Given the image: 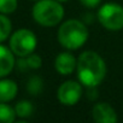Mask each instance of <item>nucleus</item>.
Segmentation results:
<instances>
[{
    "label": "nucleus",
    "instance_id": "f257e3e1",
    "mask_svg": "<svg viewBox=\"0 0 123 123\" xmlns=\"http://www.w3.org/2000/svg\"><path fill=\"white\" fill-rule=\"evenodd\" d=\"M76 71L77 77L83 86L94 88L105 79L106 64L97 52L86 51L77 59Z\"/></svg>",
    "mask_w": 123,
    "mask_h": 123
},
{
    "label": "nucleus",
    "instance_id": "f03ea898",
    "mask_svg": "<svg viewBox=\"0 0 123 123\" xmlns=\"http://www.w3.org/2000/svg\"><path fill=\"white\" fill-rule=\"evenodd\" d=\"M88 39L86 24L79 19H68L58 29V41L67 49H79Z\"/></svg>",
    "mask_w": 123,
    "mask_h": 123
},
{
    "label": "nucleus",
    "instance_id": "7ed1b4c3",
    "mask_svg": "<svg viewBox=\"0 0 123 123\" xmlns=\"http://www.w3.org/2000/svg\"><path fill=\"white\" fill-rule=\"evenodd\" d=\"M63 17L64 7L57 0H37L33 7V18L42 27H54Z\"/></svg>",
    "mask_w": 123,
    "mask_h": 123
},
{
    "label": "nucleus",
    "instance_id": "20e7f679",
    "mask_svg": "<svg viewBox=\"0 0 123 123\" xmlns=\"http://www.w3.org/2000/svg\"><path fill=\"white\" fill-rule=\"evenodd\" d=\"M98 21L107 30L123 29V7L116 3L104 4L98 11Z\"/></svg>",
    "mask_w": 123,
    "mask_h": 123
},
{
    "label": "nucleus",
    "instance_id": "39448f33",
    "mask_svg": "<svg viewBox=\"0 0 123 123\" xmlns=\"http://www.w3.org/2000/svg\"><path fill=\"white\" fill-rule=\"evenodd\" d=\"M37 43L35 34L29 29H19L10 37V48L18 57H25L34 52Z\"/></svg>",
    "mask_w": 123,
    "mask_h": 123
},
{
    "label": "nucleus",
    "instance_id": "423d86ee",
    "mask_svg": "<svg viewBox=\"0 0 123 123\" xmlns=\"http://www.w3.org/2000/svg\"><path fill=\"white\" fill-rule=\"evenodd\" d=\"M57 97L63 105L73 106L76 103H79V100L82 97V86L73 80L65 81L59 86L57 91Z\"/></svg>",
    "mask_w": 123,
    "mask_h": 123
},
{
    "label": "nucleus",
    "instance_id": "0eeeda50",
    "mask_svg": "<svg viewBox=\"0 0 123 123\" xmlns=\"http://www.w3.org/2000/svg\"><path fill=\"white\" fill-rule=\"evenodd\" d=\"M77 67V60L70 52H62L55 57L54 68L55 70L63 76L71 75Z\"/></svg>",
    "mask_w": 123,
    "mask_h": 123
},
{
    "label": "nucleus",
    "instance_id": "6e6552de",
    "mask_svg": "<svg viewBox=\"0 0 123 123\" xmlns=\"http://www.w3.org/2000/svg\"><path fill=\"white\" fill-rule=\"evenodd\" d=\"M92 117L98 123H115L117 122V113L115 109L107 103H98L92 109Z\"/></svg>",
    "mask_w": 123,
    "mask_h": 123
},
{
    "label": "nucleus",
    "instance_id": "1a4fd4ad",
    "mask_svg": "<svg viewBox=\"0 0 123 123\" xmlns=\"http://www.w3.org/2000/svg\"><path fill=\"white\" fill-rule=\"evenodd\" d=\"M11 48L0 45V79L7 76L15 67V57Z\"/></svg>",
    "mask_w": 123,
    "mask_h": 123
},
{
    "label": "nucleus",
    "instance_id": "9d476101",
    "mask_svg": "<svg viewBox=\"0 0 123 123\" xmlns=\"http://www.w3.org/2000/svg\"><path fill=\"white\" fill-rule=\"evenodd\" d=\"M17 92L18 87L15 81L7 79L0 80V103L11 101L17 95Z\"/></svg>",
    "mask_w": 123,
    "mask_h": 123
},
{
    "label": "nucleus",
    "instance_id": "9b49d317",
    "mask_svg": "<svg viewBox=\"0 0 123 123\" xmlns=\"http://www.w3.org/2000/svg\"><path fill=\"white\" fill-rule=\"evenodd\" d=\"M21 59L18 60V69L21 71H27V70H35L39 69L42 65V59L40 58V55L30 53L29 55L25 57H19Z\"/></svg>",
    "mask_w": 123,
    "mask_h": 123
},
{
    "label": "nucleus",
    "instance_id": "f8f14e48",
    "mask_svg": "<svg viewBox=\"0 0 123 123\" xmlns=\"http://www.w3.org/2000/svg\"><path fill=\"white\" fill-rule=\"evenodd\" d=\"M15 111H16V115L21 118H28L33 115L34 112V106L30 101L28 100H21L16 104L15 106Z\"/></svg>",
    "mask_w": 123,
    "mask_h": 123
},
{
    "label": "nucleus",
    "instance_id": "ddd939ff",
    "mask_svg": "<svg viewBox=\"0 0 123 123\" xmlns=\"http://www.w3.org/2000/svg\"><path fill=\"white\" fill-rule=\"evenodd\" d=\"M16 116L15 109L4 103H0V123H12Z\"/></svg>",
    "mask_w": 123,
    "mask_h": 123
},
{
    "label": "nucleus",
    "instance_id": "4468645a",
    "mask_svg": "<svg viewBox=\"0 0 123 123\" xmlns=\"http://www.w3.org/2000/svg\"><path fill=\"white\" fill-rule=\"evenodd\" d=\"M11 29H12L11 21L4 13H1L0 15V42L5 41L10 36Z\"/></svg>",
    "mask_w": 123,
    "mask_h": 123
},
{
    "label": "nucleus",
    "instance_id": "2eb2a0df",
    "mask_svg": "<svg viewBox=\"0 0 123 123\" xmlns=\"http://www.w3.org/2000/svg\"><path fill=\"white\" fill-rule=\"evenodd\" d=\"M42 88H43V82H42L41 77L33 76L29 79V81L27 83V89L31 95H39L42 92Z\"/></svg>",
    "mask_w": 123,
    "mask_h": 123
},
{
    "label": "nucleus",
    "instance_id": "dca6fc26",
    "mask_svg": "<svg viewBox=\"0 0 123 123\" xmlns=\"http://www.w3.org/2000/svg\"><path fill=\"white\" fill-rule=\"evenodd\" d=\"M17 0H0V13L9 15L16 11L17 9Z\"/></svg>",
    "mask_w": 123,
    "mask_h": 123
},
{
    "label": "nucleus",
    "instance_id": "f3484780",
    "mask_svg": "<svg viewBox=\"0 0 123 123\" xmlns=\"http://www.w3.org/2000/svg\"><path fill=\"white\" fill-rule=\"evenodd\" d=\"M81 4L88 9H94L97 6H99V4L101 3V0H80Z\"/></svg>",
    "mask_w": 123,
    "mask_h": 123
},
{
    "label": "nucleus",
    "instance_id": "a211bd4d",
    "mask_svg": "<svg viewBox=\"0 0 123 123\" xmlns=\"http://www.w3.org/2000/svg\"><path fill=\"white\" fill-rule=\"evenodd\" d=\"M57 1H59V3H64V1H68V0H57Z\"/></svg>",
    "mask_w": 123,
    "mask_h": 123
}]
</instances>
